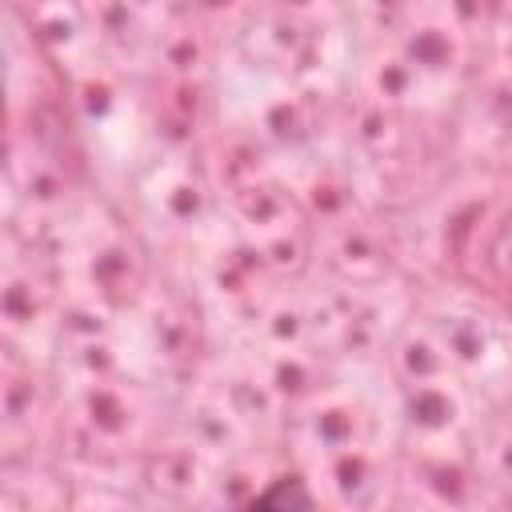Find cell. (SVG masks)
<instances>
[{"instance_id": "obj_1", "label": "cell", "mask_w": 512, "mask_h": 512, "mask_svg": "<svg viewBox=\"0 0 512 512\" xmlns=\"http://www.w3.org/2000/svg\"><path fill=\"white\" fill-rule=\"evenodd\" d=\"M316 496L304 480H272L264 492L252 496V508H312Z\"/></svg>"}, {"instance_id": "obj_2", "label": "cell", "mask_w": 512, "mask_h": 512, "mask_svg": "<svg viewBox=\"0 0 512 512\" xmlns=\"http://www.w3.org/2000/svg\"><path fill=\"white\" fill-rule=\"evenodd\" d=\"M0 120H4V80H0Z\"/></svg>"}]
</instances>
